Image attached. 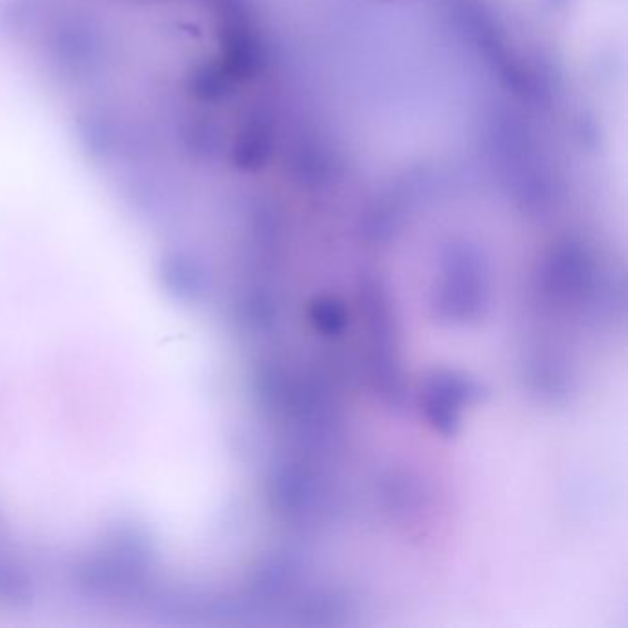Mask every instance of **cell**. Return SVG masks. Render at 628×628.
<instances>
[{
	"label": "cell",
	"instance_id": "obj_1",
	"mask_svg": "<svg viewBox=\"0 0 628 628\" xmlns=\"http://www.w3.org/2000/svg\"><path fill=\"white\" fill-rule=\"evenodd\" d=\"M512 146H518V144H512ZM511 146V148H512ZM529 146H531V144H529ZM507 148H509V146H507ZM507 148H503V150H507ZM525 148V146H524ZM518 150H520V148H518ZM498 152H501V150H498ZM496 152V153H498ZM512 152H514V150H512ZM492 153L494 152H489V153H485V155H481V164L483 163H487V161H492V157H494V155H492ZM503 153V152H501ZM509 153V152H507ZM503 155H505V153H503ZM498 157H501V155H498ZM498 157H496V159H498Z\"/></svg>",
	"mask_w": 628,
	"mask_h": 628
}]
</instances>
